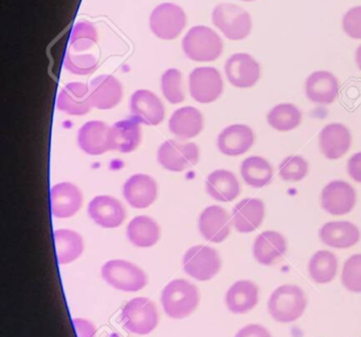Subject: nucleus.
<instances>
[{"label": "nucleus", "mask_w": 361, "mask_h": 337, "mask_svg": "<svg viewBox=\"0 0 361 337\" xmlns=\"http://www.w3.org/2000/svg\"><path fill=\"white\" fill-rule=\"evenodd\" d=\"M183 52L194 62H214L223 53L224 44L219 35L206 26H195L183 37Z\"/></svg>", "instance_id": "nucleus-1"}, {"label": "nucleus", "mask_w": 361, "mask_h": 337, "mask_svg": "<svg viewBox=\"0 0 361 337\" xmlns=\"http://www.w3.org/2000/svg\"><path fill=\"white\" fill-rule=\"evenodd\" d=\"M307 299L303 290L293 284H284L272 292L268 300V312L276 322H295L303 315Z\"/></svg>", "instance_id": "nucleus-2"}, {"label": "nucleus", "mask_w": 361, "mask_h": 337, "mask_svg": "<svg viewBox=\"0 0 361 337\" xmlns=\"http://www.w3.org/2000/svg\"><path fill=\"white\" fill-rule=\"evenodd\" d=\"M198 303L197 288L187 280H172L162 291V307L166 315L174 319L188 317L195 311Z\"/></svg>", "instance_id": "nucleus-3"}, {"label": "nucleus", "mask_w": 361, "mask_h": 337, "mask_svg": "<svg viewBox=\"0 0 361 337\" xmlns=\"http://www.w3.org/2000/svg\"><path fill=\"white\" fill-rule=\"evenodd\" d=\"M212 23L230 41H242L250 35L251 16L233 4H221L212 12Z\"/></svg>", "instance_id": "nucleus-4"}, {"label": "nucleus", "mask_w": 361, "mask_h": 337, "mask_svg": "<svg viewBox=\"0 0 361 337\" xmlns=\"http://www.w3.org/2000/svg\"><path fill=\"white\" fill-rule=\"evenodd\" d=\"M101 274L109 286L123 292H138L147 284V275L140 267L122 259L107 261Z\"/></svg>", "instance_id": "nucleus-5"}, {"label": "nucleus", "mask_w": 361, "mask_h": 337, "mask_svg": "<svg viewBox=\"0 0 361 337\" xmlns=\"http://www.w3.org/2000/svg\"><path fill=\"white\" fill-rule=\"evenodd\" d=\"M185 25L187 16L185 11L175 4H161L153 10L149 16L152 32L164 41L176 39L185 30Z\"/></svg>", "instance_id": "nucleus-6"}, {"label": "nucleus", "mask_w": 361, "mask_h": 337, "mask_svg": "<svg viewBox=\"0 0 361 337\" xmlns=\"http://www.w3.org/2000/svg\"><path fill=\"white\" fill-rule=\"evenodd\" d=\"M121 319L130 332L138 335L149 334L158 326L155 303L145 297L132 299L122 309Z\"/></svg>", "instance_id": "nucleus-7"}, {"label": "nucleus", "mask_w": 361, "mask_h": 337, "mask_svg": "<svg viewBox=\"0 0 361 337\" xmlns=\"http://www.w3.org/2000/svg\"><path fill=\"white\" fill-rule=\"evenodd\" d=\"M185 273L198 281H208L221 271L219 253L210 246H195L185 252L183 258Z\"/></svg>", "instance_id": "nucleus-8"}, {"label": "nucleus", "mask_w": 361, "mask_h": 337, "mask_svg": "<svg viewBox=\"0 0 361 337\" xmlns=\"http://www.w3.org/2000/svg\"><path fill=\"white\" fill-rule=\"evenodd\" d=\"M200 159V149L195 143L181 144L175 140H168L160 145L157 160L164 170L173 172H185L196 165Z\"/></svg>", "instance_id": "nucleus-9"}, {"label": "nucleus", "mask_w": 361, "mask_h": 337, "mask_svg": "<svg viewBox=\"0 0 361 337\" xmlns=\"http://www.w3.org/2000/svg\"><path fill=\"white\" fill-rule=\"evenodd\" d=\"M189 90L193 100L202 104L215 102L223 94L221 73L213 67H198L189 77Z\"/></svg>", "instance_id": "nucleus-10"}, {"label": "nucleus", "mask_w": 361, "mask_h": 337, "mask_svg": "<svg viewBox=\"0 0 361 337\" xmlns=\"http://www.w3.org/2000/svg\"><path fill=\"white\" fill-rule=\"evenodd\" d=\"M356 191L350 183L337 180L329 183L321 193L323 210L333 216H343L354 210Z\"/></svg>", "instance_id": "nucleus-11"}, {"label": "nucleus", "mask_w": 361, "mask_h": 337, "mask_svg": "<svg viewBox=\"0 0 361 337\" xmlns=\"http://www.w3.org/2000/svg\"><path fill=\"white\" fill-rule=\"evenodd\" d=\"M225 73L232 86L246 89L259 82L261 67L250 54L236 53L226 62Z\"/></svg>", "instance_id": "nucleus-12"}, {"label": "nucleus", "mask_w": 361, "mask_h": 337, "mask_svg": "<svg viewBox=\"0 0 361 337\" xmlns=\"http://www.w3.org/2000/svg\"><path fill=\"white\" fill-rule=\"evenodd\" d=\"M232 218L225 208L219 205L204 208L198 219V229L207 241L221 243L231 231Z\"/></svg>", "instance_id": "nucleus-13"}, {"label": "nucleus", "mask_w": 361, "mask_h": 337, "mask_svg": "<svg viewBox=\"0 0 361 337\" xmlns=\"http://www.w3.org/2000/svg\"><path fill=\"white\" fill-rule=\"evenodd\" d=\"M133 119L147 126H157L164 121L166 111L160 98L147 89L137 90L130 98Z\"/></svg>", "instance_id": "nucleus-14"}, {"label": "nucleus", "mask_w": 361, "mask_h": 337, "mask_svg": "<svg viewBox=\"0 0 361 337\" xmlns=\"http://www.w3.org/2000/svg\"><path fill=\"white\" fill-rule=\"evenodd\" d=\"M87 210L90 219L104 229H116L126 218V208L121 202L109 195L94 197L88 204Z\"/></svg>", "instance_id": "nucleus-15"}, {"label": "nucleus", "mask_w": 361, "mask_h": 337, "mask_svg": "<svg viewBox=\"0 0 361 337\" xmlns=\"http://www.w3.org/2000/svg\"><path fill=\"white\" fill-rule=\"evenodd\" d=\"M157 193V183L149 174H133L123 185L124 199L132 208L138 210L151 206Z\"/></svg>", "instance_id": "nucleus-16"}, {"label": "nucleus", "mask_w": 361, "mask_h": 337, "mask_svg": "<svg viewBox=\"0 0 361 337\" xmlns=\"http://www.w3.org/2000/svg\"><path fill=\"white\" fill-rule=\"evenodd\" d=\"M352 145V134L343 124L333 123L323 127L319 136L321 153L329 160L343 157Z\"/></svg>", "instance_id": "nucleus-17"}, {"label": "nucleus", "mask_w": 361, "mask_h": 337, "mask_svg": "<svg viewBox=\"0 0 361 337\" xmlns=\"http://www.w3.org/2000/svg\"><path fill=\"white\" fill-rule=\"evenodd\" d=\"M255 136L251 127L243 124L228 126L217 138V147L224 155L238 157L244 155L255 144Z\"/></svg>", "instance_id": "nucleus-18"}, {"label": "nucleus", "mask_w": 361, "mask_h": 337, "mask_svg": "<svg viewBox=\"0 0 361 337\" xmlns=\"http://www.w3.org/2000/svg\"><path fill=\"white\" fill-rule=\"evenodd\" d=\"M90 98L94 108L109 110L122 100L121 83L113 75H103L94 77L90 84Z\"/></svg>", "instance_id": "nucleus-19"}, {"label": "nucleus", "mask_w": 361, "mask_h": 337, "mask_svg": "<svg viewBox=\"0 0 361 337\" xmlns=\"http://www.w3.org/2000/svg\"><path fill=\"white\" fill-rule=\"evenodd\" d=\"M51 212L56 218L66 219L75 216L83 203L81 191L71 182L54 185L50 193Z\"/></svg>", "instance_id": "nucleus-20"}, {"label": "nucleus", "mask_w": 361, "mask_h": 337, "mask_svg": "<svg viewBox=\"0 0 361 337\" xmlns=\"http://www.w3.org/2000/svg\"><path fill=\"white\" fill-rule=\"evenodd\" d=\"M56 107L69 115H87L92 107L90 85L81 82L67 84L59 94Z\"/></svg>", "instance_id": "nucleus-21"}, {"label": "nucleus", "mask_w": 361, "mask_h": 337, "mask_svg": "<svg viewBox=\"0 0 361 337\" xmlns=\"http://www.w3.org/2000/svg\"><path fill=\"white\" fill-rule=\"evenodd\" d=\"M306 98L319 105H329L339 96L337 77L329 71H316L306 79Z\"/></svg>", "instance_id": "nucleus-22"}, {"label": "nucleus", "mask_w": 361, "mask_h": 337, "mask_svg": "<svg viewBox=\"0 0 361 337\" xmlns=\"http://www.w3.org/2000/svg\"><path fill=\"white\" fill-rule=\"evenodd\" d=\"M265 217V204L262 200L247 198L232 210V224L238 233L248 234L259 229Z\"/></svg>", "instance_id": "nucleus-23"}, {"label": "nucleus", "mask_w": 361, "mask_h": 337, "mask_svg": "<svg viewBox=\"0 0 361 337\" xmlns=\"http://www.w3.org/2000/svg\"><path fill=\"white\" fill-rule=\"evenodd\" d=\"M141 142L140 123L135 119L122 120L109 127V151L130 153L139 146Z\"/></svg>", "instance_id": "nucleus-24"}, {"label": "nucleus", "mask_w": 361, "mask_h": 337, "mask_svg": "<svg viewBox=\"0 0 361 337\" xmlns=\"http://www.w3.org/2000/svg\"><path fill=\"white\" fill-rule=\"evenodd\" d=\"M319 237L325 246L331 248H350L358 243L361 234L358 227L352 222L331 221L321 227Z\"/></svg>", "instance_id": "nucleus-25"}, {"label": "nucleus", "mask_w": 361, "mask_h": 337, "mask_svg": "<svg viewBox=\"0 0 361 337\" xmlns=\"http://www.w3.org/2000/svg\"><path fill=\"white\" fill-rule=\"evenodd\" d=\"M252 250L257 262L263 265H272L279 262L286 254V239L279 231H263L255 239Z\"/></svg>", "instance_id": "nucleus-26"}, {"label": "nucleus", "mask_w": 361, "mask_h": 337, "mask_svg": "<svg viewBox=\"0 0 361 337\" xmlns=\"http://www.w3.org/2000/svg\"><path fill=\"white\" fill-rule=\"evenodd\" d=\"M204 128V117L195 107L185 106L177 109L171 115L169 129L180 140L195 138Z\"/></svg>", "instance_id": "nucleus-27"}, {"label": "nucleus", "mask_w": 361, "mask_h": 337, "mask_svg": "<svg viewBox=\"0 0 361 337\" xmlns=\"http://www.w3.org/2000/svg\"><path fill=\"white\" fill-rule=\"evenodd\" d=\"M109 127L104 122H87L78 132V144L87 155H103L109 151Z\"/></svg>", "instance_id": "nucleus-28"}, {"label": "nucleus", "mask_w": 361, "mask_h": 337, "mask_svg": "<svg viewBox=\"0 0 361 337\" xmlns=\"http://www.w3.org/2000/svg\"><path fill=\"white\" fill-rule=\"evenodd\" d=\"M225 303L232 313H247L259 303V288L250 280L236 281L226 293Z\"/></svg>", "instance_id": "nucleus-29"}, {"label": "nucleus", "mask_w": 361, "mask_h": 337, "mask_svg": "<svg viewBox=\"0 0 361 337\" xmlns=\"http://www.w3.org/2000/svg\"><path fill=\"white\" fill-rule=\"evenodd\" d=\"M206 191L216 201L231 202L240 196V185L233 172L217 170L207 178Z\"/></svg>", "instance_id": "nucleus-30"}, {"label": "nucleus", "mask_w": 361, "mask_h": 337, "mask_svg": "<svg viewBox=\"0 0 361 337\" xmlns=\"http://www.w3.org/2000/svg\"><path fill=\"white\" fill-rule=\"evenodd\" d=\"M54 237L59 265H68L83 254V238L77 231L67 229H56Z\"/></svg>", "instance_id": "nucleus-31"}, {"label": "nucleus", "mask_w": 361, "mask_h": 337, "mask_svg": "<svg viewBox=\"0 0 361 337\" xmlns=\"http://www.w3.org/2000/svg\"><path fill=\"white\" fill-rule=\"evenodd\" d=\"M126 235L137 248H151L159 241L160 227L149 217L137 216L128 223Z\"/></svg>", "instance_id": "nucleus-32"}, {"label": "nucleus", "mask_w": 361, "mask_h": 337, "mask_svg": "<svg viewBox=\"0 0 361 337\" xmlns=\"http://www.w3.org/2000/svg\"><path fill=\"white\" fill-rule=\"evenodd\" d=\"M240 174L247 185L255 189H262L271 182L274 168L267 160L253 155L243 161Z\"/></svg>", "instance_id": "nucleus-33"}, {"label": "nucleus", "mask_w": 361, "mask_h": 337, "mask_svg": "<svg viewBox=\"0 0 361 337\" xmlns=\"http://www.w3.org/2000/svg\"><path fill=\"white\" fill-rule=\"evenodd\" d=\"M338 259L329 250L314 253L308 263V273L316 284H325L333 281L337 275Z\"/></svg>", "instance_id": "nucleus-34"}, {"label": "nucleus", "mask_w": 361, "mask_h": 337, "mask_svg": "<svg viewBox=\"0 0 361 337\" xmlns=\"http://www.w3.org/2000/svg\"><path fill=\"white\" fill-rule=\"evenodd\" d=\"M267 122L274 129L286 132L299 127L302 122V113L293 104H279L267 115Z\"/></svg>", "instance_id": "nucleus-35"}, {"label": "nucleus", "mask_w": 361, "mask_h": 337, "mask_svg": "<svg viewBox=\"0 0 361 337\" xmlns=\"http://www.w3.org/2000/svg\"><path fill=\"white\" fill-rule=\"evenodd\" d=\"M98 30L92 23L82 20L73 27L71 35V47L75 52L90 50L98 42Z\"/></svg>", "instance_id": "nucleus-36"}, {"label": "nucleus", "mask_w": 361, "mask_h": 337, "mask_svg": "<svg viewBox=\"0 0 361 337\" xmlns=\"http://www.w3.org/2000/svg\"><path fill=\"white\" fill-rule=\"evenodd\" d=\"M161 90L164 98L171 104H180L185 101L183 75L178 69H169L161 77Z\"/></svg>", "instance_id": "nucleus-37"}, {"label": "nucleus", "mask_w": 361, "mask_h": 337, "mask_svg": "<svg viewBox=\"0 0 361 337\" xmlns=\"http://www.w3.org/2000/svg\"><path fill=\"white\" fill-rule=\"evenodd\" d=\"M64 68L75 75H90L97 71L99 62L92 54H75L68 51L65 56Z\"/></svg>", "instance_id": "nucleus-38"}, {"label": "nucleus", "mask_w": 361, "mask_h": 337, "mask_svg": "<svg viewBox=\"0 0 361 337\" xmlns=\"http://www.w3.org/2000/svg\"><path fill=\"white\" fill-rule=\"evenodd\" d=\"M310 165L301 155H290L283 160L279 166L281 179L288 182H298L303 180L308 174Z\"/></svg>", "instance_id": "nucleus-39"}, {"label": "nucleus", "mask_w": 361, "mask_h": 337, "mask_svg": "<svg viewBox=\"0 0 361 337\" xmlns=\"http://www.w3.org/2000/svg\"><path fill=\"white\" fill-rule=\"evenodd\" d=\"M341 281L346 290L361 293V254H355L345 261L342 269Z\"/></svg>", "instance_id": "nucleus-40"}, {"label": "nucleus", "mask_w": 361, "mask_h": 337, "mask_svg": "<svg viewBox=\"0 0 361 337\" xmlns=\"http://www.w3.org/2000/svg\"><path fill=\"white\" fill-rule=\"evenodd\" d=\"M343 31L353 39H361V7L348 10L342 20Z\"/></svg>", "instance_id": "nucleus-41"}, {"label": "nucleus", "mask_w": 361, "mask_h": 337, "mask_svg": "<svg viewBox=\"0 0 361 337\" xmlns=\"http://www.w3.org/2000/svg\"><path fill=\"white\" fill-rule=\"evenodd\" d=\"M73 324L78 337H96V326L88 320L75 318Z\"/></svg>", "instance_id": "nucleus-42"}, {"label": "nucleus", "mask_w": 361, "mask_h": 337, "mask_svg": "<svg viewBox=\"0 0 361 337\" xmlns=\"http://www.w3.org/2000/svg\"><path fill=\"white\" fill-rule=\"evenodd\" d=\"M235 337H271V334L261 324H253L240 329Z\"/></svg>", "instance_id": "nucleus-43"}, {"label": "nucleus", "mask_w": 361, "mask_h": 337, "mask_svg": "<svg viewBox=\"0 0 361 337\" xmlns=\"http://www.w3.org/2000/svg\"><path fill=\"white\" fill-rule=\"evenodd\" d=\"M348 172L355 182L361 183V151L355 153L348 160Z\"/></svg>", "instance_id": "nucleus-44"}, {"label": "nucleus", "mask_w": 361, "mask_h": 337, "mask_svg": "<svg viewBox=\"0 0 361 337\" xmlns=\"http://www.w3.org/2000/svg\"><path fill=\"white\" fill-rule=\"evenodd\" d=\"M355 61H356L357 67L361 70V45L359 46L358 49L356 50Z\"/></svg>", "instance_id": "nucleus-45"}, {"label": "nucleus", "mask_w": 361, "mask_h": 337, "mask_svg": "<svg viewBox=\"0 0 361 337\" xmlns=\"http://www.w3.org/2000/svg\"><path fill=\"white\" fill-rule=\"evenodd\" d=\"M242 1H247L248 3V1H255V0H242Z\"/></svg>", "instance_id": "nucleus-46"}]
</instances>
